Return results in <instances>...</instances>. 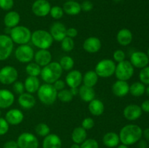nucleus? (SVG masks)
<instances>
[{"mask_svg":"<svg viewBox=\"0 0 149 148\" xmlns=\"http://www.w3.org/2000/svg\"><path fill=\"white\" fill-rule=\"evenodd\" d=\"M119 136L122 144L129 146L141 140L143 136V130L138 125L128 124L122 128Z\"/></svg>","mask_w":149,"mask_h":148,"instance_id":"f257e3e1","label":"nucleus"},{"mask_svg":"<svg viewBox=\"0 0 149 148\" xmlns=\"http://www.w3.org/2000/svg\"><path fill=\"white\" fill-rule=\"evenodd\" d=\"M63 71L59 62H51L41 71V78L46 84H52L57 80L60 79L63 74Z\"/></svg>","mask_w":149,"mask_h":148,"instance_id":"f03ea898","label":"nucleus"},{"mask_svg":"<svg viewBox=\"0 0 149 148\" xmlns=\"http://www.w3.org/2000/svg\"><path fill=\"white\" fill-rule=\"evenodd\" d=\"M32 44L39 49H48L53 44V39L49 32L45 30H36L31 33Z\"/></svg>","mask_w":149,"mask_h":148,"instance_id":"7ed1b4c3","label":"nucleus"},{"mask_svg":"<svg viewBox=\"0 0 149 148\" xmlns=\"http://www.w3.org/2000/svg\"><path fill=\"white\" fill-rule=\"evenodd\" d=\"M37 96L39 101L42 104L51 105L55 103L58 98V91L55 89L52 84L45 83L39 86L37 91Z\"/></svg>","mask_w":149,"mask_h":148,"instance_id":"20e7f679","label":"nucleus"},{"mask_svg":"<svg viewBox=\"0 0 149 148\" xmlns=\"http://www.w3.org/2000/svg\"><path fill=\"white\" fill-rule=\"evenodd\" d=\"M31 31L24 26H17L10 29V38L14 43L19 45L27 44L31 39Z\"/></svg>","mask_w":149,"mask_h":148,"instance_id":"39448f33","label":"nucleus"},{"mask_svg":"<svg viewBox=\"0 0 149 148\" xmlns=\"http://www.w3.org/2000/svg\"><path fill=\"white\" fill-rule=\"evenodd\" d=\"M116 63L110 59H103L99 61L95 65V71L101 78H109L114 75L116 70Z\"/></svg>","mask_w":149,"mask_h":148,"instance_id":"423d86ee","label":"nucleus"},{"mask_svg":"<svg viewBox=\"0 0 149 148\" xmlns=\"http://www.w3.org/2000/svg\"><path fill=\"white\" fill-rule=\"evenodd\" d=\"M115 75L118 80L127 81L130 79L134 74V67L128 60H124L116 65Z\"/></svg>","mask_w":149,"mask_h":148,"instance_id":"0eeeda50","label":"nucleus"},{"mask_svg":"<svg viewBox=\"0 0 149 148\" xmlns=\"http://www.w3.org/2000/svg\"><path fill=\"white\" fill-rule=\"evenodd\" d=\"M18 72L15 67L6 65L0 69V83L4 85H10L17 81Z\"/></svg>","mask_w":149,"mask_h":148,"instance_id":"6e6552de","label":"nucleus"},{"mask_svg":"<svg viewBox=\"0 0 149 148\" xmlns=\"http://www.w3.org/2000/svg\"><path fill=\"white\" fill-rule=\"evenodd\" d=\"M14 48V42L10 36L0 35V61L6 60L10 57Z\"/></svg>","mask_w":149,"mask_h":148,"instance_id":"1a4fd4ad","label":"nucleus"},{"mask_svg":"<svg viewBox=\"0 0 149 148\" xmlns=\"http://www.w3.org/2000/svg\"><path fill=\"white\" fill-rule=\"evenodd\" d=\"M15 58L22 63L31 62L34 57V52L33 48L28 44L20 45L15 52Z\"/></svg>","mask_w":149,"mask_h":148,"instance_id":"9d476101","label":"nucleus"},{"mask_svg":"<svg viewBox=\"0 0 149 148\" xmlns=\"http://www.w3.org/2000/svg\"><path fill=\"white\" fill-rule=\"evenodd\" d=\"M18 148H38L39 140L37 137L30 132H23L17 139Z\"/></svg>","mask_w":149,"mask_h":148,"instance_id":"9b49d317","label":"nucleus"},{"mask_svg":"<svg viewBox=\"0 0 149 148\" xmlns=\"http://www.w3.org/2000/svg\"><path fill=\"white\" fill-rule=\"evenodd\" d=\"M51 5L47 0H36L31 7L32 12L37 17H43L49 14Z\"/></svg>","mask_w":149,"mask_h":148,"instance_id":"f8f14e48","label":"nucleus"},{"mask_svg":"<svg viewBox=\"0 0 149 148\" xmlns=\"http://www.w3.org/2000/svg\"><path fill=\"white\" fill-rule=\"evenodd\" d=\"M130 62L133 65V67L142 69L148 65L149 63V58L147 54L141 51H137V52H134L131 55Z\"/></svg>","mask_w":149,"mask_h":148,"instance_id":"ddd939ff","label":"nucleus"},{"mask_svg":"<svg viewBox=\"0 0 149 148\" xmlns=\"http://www.w3.org/2000/svg\"><path fill=\"white\" fill-rule=\"evenodd\" d=\"M67 28L64 24L61 22H55L49 28V33L53 40L61 42L66 36Z\"/></svg>","mask_w":149,"mask_h":148,"instance_id":"4468645a","label":"nucleus"},{"mask_svg":"<svg viewBox=\"0 0 149 148\" xmlns=\"http://www.w3.org/2000/svg\"><path fill=\"white\" fill-rule=\"evenodd\" d=\"M83 75L79 71L71 70L65 76V84L70 88H79L82 83Z\"/></svg>","mask_w":149,"mask_h":148,"instance_id":"2eb2a0df","label":"nucleus"},{"mask_svg":"<svg viewBox=\"0 0 149 148\" xmlns=\"http://www.w3.org/2000/svg\"><path fill=\"white\" fill-rule=\"evenodd\" d=\"M102 43L100 39L95 36H90L86 39L83 43V49L88 53H97L101 49Z\"/></svg>","mask_w":149,"mask_h":148,"instance_id":"dca6fc26","label":"nucleus"},{"mask_svg":"<svg viewBox=\"0 0 149 148\" xmlns=\"http://www.w3.org/2000/svg\"><path fill=\"white\" fill-rule=\"evenodd\" d=\"M142 110L138 104H129L123 110L124 117L128 120H135L142 115Z\"/></svg>","mask_w":149,"mask_h":148,"instance_id":"f3484780","label":"nucleus"},{"mask_svg":"<svg viewBox=\"0 0 149 148\" xmlns=\"http://www.w3.org/2000/svg\"><path fill=\"white\" fill-rule=\"evenodd\" d=\"M35 62L40 67H45L52 62V54L48 49H39L34 54Z\"/></svg>","mask_w":149,"mask_h":148,"instance_id":"a211bd4d","label":"nucleus"},{"mask_svg":"<svg viewBox=\"0 0 149 148\" xmlns=\"http://www.w3.org/2000/svg\"><path fill=\"white\" fill-rule=\"evenodd\" d=\"M5 119L10 125L15 126L23 122L24 115L21 110L18 109H11L8 110L5 115Z\"/></svg>","mask_w":149,"mask_h":148,"instance_id":"6ab92c4d","label":"nucleus"},{"mask_svg":"<svg viewBox=\"0 0 149 148\" xmlns=\"http://www.w3.org/2000/svg\"><path fill=\"white\" fill-rule=\"evenodd\" d=\"M112 92L115 96L123 97L126 96L130 91V85L126 81L117 80L112 85Z\"/></svg>","mask_w":149,"mask_h":148,"instance_id":"aec40b11","label":"nucleus"},{"mask_svg":"<svg viewBox=\"0 0 149 148\" xmlns=\"http://www.w3.org/2000/svg\"><path fill=\"white\" fill-rule=\"evenodd\" d=\"M18 104L22 108L25 110H31L36 105V99L32 94L28 92H23L19 95L17 99Z\"/></svg>","mask_w":149,"mask_h":148,"instance_id":"412c9836","label":"nucleus"},{"mask_svg":"<svg viewBox=\"0 0 149 148\" xmlns=\"http://www.w3.org/2000/svg\"><path fill=\"white\" fill-rule=\"evenodd\" d=\"M15 102V96L10 90L0 89V109H6L11 107Z\"/></svg>","mask_w":149,"mask_h":148,"instance_id":"4be33fe9","label":"nucleus"},{"mask_svg":"<svg viewBox=\"0 0 149 148\" xmlns=\"http://www.w3.org/2000/svg\"><path fill=\"white\" fill-rule=\"evenodd\" d=\"M62 140L58 135L49 133L45 136L42 142V148H61Z\"/></svg>","mask_w":149,"mask_h":148,"instance_id":"5701e85b","label":"nucleus"},{"mask_svg":"<svg viewBox=\"0 0 149 148\" xmlns=\"http://www.w3.org/2000/svg\"><path fill=\"white\" fill-rule=\"evenodd\" d=\"M132 39L133 36L132 32L127 28L121 29L116 34V40L121 46H128L132 41Z\"/></svg>","mask_w":149,"mask_h":148,"instance_id":"b1692460","label":"nucleus"},{"mask_svg":"<svg viewBox=\"0 0 149 148\" xmlns=\"http://www.w3.org/2000/svg\"><path fill=\"white\" fill-rule=\"evenodd\" d=\"M20 20V16L18 12L15 11H9L4 17V26L7 28H13L18 26Z\"/></svg>","mask_w":149,"mask_h":148,"instance_id":"393cba45","label":"nucleus"},{"mask_svg":"<svg viewBox=\"0 0 149 148\" xmlns=\"http://www.w3.org/2000/svg\"><path fill=\"white\" fill-rule=\"evenodd\" d=\"M88 110L94 116H100L105 110V106L103 102L98 99H94L89 102Z\"/></svg>","mask_w":149,"mask_h":148,"instance_id":"a878e982","label":"nucleus"},{"mask_svg":"<svg viewBox=\"0 0 149 148\" xmlns=\"http://www.w3.org/2000/svg\"><path fill=\"white\" fill-rule=\"evenodd\" d=\"M23 84H24L25 90L30 94L37 92L40 86V81L38 77L28 76Z\"/></svg>","mask_w":149,"mask_h":148,"instance_id":"bb28decb","label":"nucleus"},{"mask_svg":"<svg viewBox=\"0 0 149 148\" xmlns=\"http://www.w3.org/2000/svg\"><path fill=\"white\" fill-rule=\"evenodd\" d=\"M120 139L119 134L113 131L105 133L103 137V143L105 146L109 148L117 147L119 145Z\"/></svg>","mask_w":149,"mask_h":148,"instance_id":"cd10ccee","label":"nucleus"},{"mask_svg":"<svg viewBox=\"0 0 149 148\" xmlns=\"http://www.w3.org/2000/svg\"><path fill=\"white\" fill-rule=\"evenodd\" d=\"M79 95L84 102H90L95 97V91L93 87L82 85L79 88Z\"/></svg>","mask_w":149,"mask_h":148,"instance_id":"c85d7f7f","label":"nucleus"},{"mask_svg":"<svg viewBox=\"0 0 149 148\" xmlns=\"http://www.w3.org/2000/svg\"><path fill=\"white\" fill-rule=\"evenodd\" d=\"M63 10L68 15H77L81 11V4L76 1H67L63 6Z\"/></svg>","mask_w":149,"mask_h":148,"instance_id":"c756f323","label":"nucleus"},{"mask_svg":"<svg viewBox=\"0 0 149 148\" xmlns=\"http://www.w3.org/2000/svg\"><path fill=\"white\" fill-rule=\"evenodd\" d=\"M87 133L85 129L81 126L75 128L71 133V139L74 143L81 145L86 139H87Z\"/></svg>","mask_w":149,"mask_h":148,"instance_id":"7c9ffc66","label":"nucleus"},{"mask_svg":"<svg viewBox=\"0 0 149 148\" xmlns=\"http://www.w3.org/2000/svg\"><path fill=\"white\" fill-rule=\"evenodd\" d=\"M98 81V75L95 71H89L83 75V85L89 87H94Z\"/></svg>","mask_w":149,"mask_h":148,"instance_id":"2f4dec72","label":"nucleus"},{"mask_svg":"<svg viewBox=\"0 0 149 148\" xmlns=\"http://www.w3.org/2000/svg\"><path fill=\"white\" fill-rule=\"evenodd\" d=\"M146 92L145 84L141 82H135L130 86V91L134 97H141Z\"/></svg>","mask_w":149,"mask_h":148,"instance_id":"473e14b6","label":"nucleus"},{"mask_svg":"<svg viewBox=\"0 0 149 148\" xmlns=\"http://www.w3.org/2000/svg\"><path fill=\"white\" fill-rule=\"evenodd\" d=\"M42 68L36 62H29L26 67V72L29 76L38 77L41 73Z\"/></svg>","mask_w":149,"mask_h":148,"instance_id":"72a5a7b5","label":"nucleus"},{"mask_svg":"<svg viewBox=\"0 0 149 148\" xmlns=\"http://www.w3.org/2000/svg\"><path fill=\"white\" fill-rule=\"evenodd\" d=\"M59 64L63 71H70L74 68V60L71 57L66 55V56H64L61 58Z\"/></svg>","mask_w":149,"mask_h":148,"instance_id":"f704fd0d","label":"nucleus"},{"mask_svg":"<svg viewBox=\"0 0 149 148\" xmlns=\"http://www.w3.org/2000/svg\"><path fill=\"white\" fill-rule=\"evenodd\" d=\"M61 48L63 51L66 52H71L74 49L75 43L72 38H70L68 36H65L62 41H61Z\"/></svg>","mask_w":149,"mask_h":148,"instance_id":"c9c22d12","label":"nucleus"},{"mask_svg":"<svg viewBox=\"0 0 149 148\" xmlns=\"http://www.w3.org/2000/svg\"><path fill=\"white\" fill-rule=\"evenodd\" d=\"M35 131L39 136L45 137L50 133V128L47 124L45 123H40L37 124L35 128Z\"/></svg>","mask_w":149,"mask_h":148,"instance_id":"e433bc0d","label":"nucleus"},{"mask_svg":"<svg viewBox=\"0 0 149 148\" xmlns=\"http://www.w3.org/2000/svg\"><path fill=\"white\" fill-rule=\"evenodd\" d=\"M57 97H58L60 101L63 102H71L73 100L74 96L71 94L70 89H64L58 91Z\"/></svg>","mask_w":149,"mask_h":148,"instance_id":"4c0bfd02","label":"nucleus"},{"mask_svg":"<svg viewBox=\"0 0 149 148\" xmlns=\"http://www.w3.org/2000/svg\"><path fill=\"white\" fill-rule=\"evenodd\" d=\"M49 15L52 18L55 19V20H59L63 17L64 12L62 7L60 6H54V7H51Z\"/></svg>","mask_w":149,"mask_h":148,"instance_id":"58836bf2","label":"nucleus"},{"mask_svg":"<svg viewBox=\"0 0 149 148\" xmlns=\"http://www.w3.org/2000/svg\"><path fill=\"white\" fill-rule=\"evenodd\" d=\"M139 78L141 83L149 85V66H146L141 69L139 73Z\"/></svg>","mask_w":149,"mask_h":148,"instance_id":"ea45409f","label":"nucleus"},{"mask_svg":"<svg viewBox=\"0 0 149 148\" xmlns=\"http://www.w3.org/2000/svg\"><path fill=\"white\" fill-rule=\"evenodd\" d=\"M81 148H99L98 142L95 139H86L80 145Z\"/></svg>","mask_w":149,"mask_h":148,"instance_id":"a19ab883","label":"nucleus"},{"mask_svg":"<svg viewBox=\"0 0 149 148\" xmlns=\"http://www.w3.org/2000/svg\"><path fill=\"white\" fill-rule=\"evenodd\" d=\"M125 57H126V55L122 49H117V50L114 51L113 54V61L118 62V63L125 60Z\"/></svg>","mask_w":149,"mask_h":148,"instance_id":"79ce46f5","label":"nucleus"},{"mask_svg":"<svg viewBox=\"0 0 149 148\" xmlns=\"http://www.w3.org/2000/svg\"><path fill=\"white\" fill-rule=\"evenodd\" d=\"M10 129V124L5 118L0 117V136L6 134Z\"/></svg>","mask_w":149,"mask_h":148,"instance_id":"37998d69","label":"nucleus"},{"mask_svg":"<svg viewBox=\"0 0 149 148\" xmlns=\"http://www.w3.org/2000/svg\"><path fill=\"white\" fill-rule=\"evenodd\" d=\"M95 126V122L92 118L87 117L85 118L84 120L81 122V127L84 128L86 131L90 130V129H93Z\"/></svg>","mask_w":149,"mask_h":148,"instance_id":"c03bdc74","label":"nucleus"},{"mask_svg":"<svg viewBox=\"0 0 149 148\" xmlns=\"http://www.w3.org/2000/svg\"><path fill=\"white\" fill-rule=\"evenodd\" d=\"M14 6V0H0V8L5 11L10 10Z\"/></svg>","mask_w":149,"mask_h":148,"instance_id":"a18cd8bd","label":"nucleus"},{"mask_svg":"<svg viewBox=\"0 0 149 148\" xmlns=\"http://www.w3.org/2000/svg\"><path fill=\"white\" fill-rule=\"evenodd\" d=\"M13 90H14L16 94H21L24 92L25 91V86H24V84L20 81H16L13 84Z\"/></svg>","mask_w":149,"mask_h":148,"instance_id":"49530a36","label":"nucleus"},{"mask_svg":"<svg viewBox=\"0 0 149 148\" xmlns=\"http://www.w3.org/2000/svg\"><path fill=\"white\" fill-rule=\"evenodd\" d=\"M93 4L89 0L84 1L81 4V9L84 12H90L93 10Z\"/></svg>","mask_w":149,"mask_h":148,"instance_id":"de8ad7c7","label":"nucleus"},{"mask_svg":"<svg viewBox=\"0 0 149 148\" xmlns=\"http://www.w3.org/2000/svg\"><path fill=\"white\" fill-rule=\"evenodd\" d=\"M52 85H53V86L55 87V89L57 90V91H61V90H63L65 89V82L63 81V80L58 79L55 82H54L53 84H52Z\"/></svg>","mask_w":149,"mask_h":148,"instance_id":"09e8293b","label":"nucleus"},{"mask_svg":"<svg viewBox=\"0 0 149 148\" xmlns=\"http://www.w3.org/2000/svg\"><path fill=\"white\" fill-rule=\"evenodd\" d=\"M78 35V30L75 28H69L66 30V36L70 38H75Z\"/></svg>","mask_w":149,"mask_h":148,"instance_id":"8fccbe9b","label":"nucleus"},{"mask_svg":"<svg viewBox=\"0 0 149 148\" xmlns=\"http://www.w3.org/2000/svg\"><path fill=\"white\" fill-rule=\"evenodd\" d=\"M3 148H18V145L16 141L9 140L4 144Z\"/></svg>","mask_w":149,"mask_h":148,"instance_id":"3c124183","label":"nucleus"},{"mask_svg":"<svg viewBox=\"0 0 149 148\" xmlns=\"http://www.w3.org/2000/svg\"><path fill=\"white\" fill-rule=\"evenodd\" d=\"M142 111L146 112V113H149V100H145L142 103L141 106Z\"/></svg>","mask_w":149,"mask_h":148,"instance_id":"603ef678","label":"nucleus"},{"mask_svg":"<svg viewBox=\"0 0 149 148\" xmlns=\"http://www.w3.org/2000/svg\"><path fill=\"white\" fill-rule=\"evenodd\" d=\"M143 135L144 137H145V139H146L147 141H149V128L146 129L145 130L143 131Z\"/></svg>","mask_w":149,"mask_h":148,"instance_id":"864d4df0","label":"nucleus"},{"mask_svg":"<svg viewBox=\"0 0 149 148\" xmlns=\"http://www.w3.org/2000/svg\"><path fill=\"white\" fill-rule=\"evenodd\" d=\"M70 91H71L73 96H76L79 94V88H70Z\"/></svg>","mask_w":149,"mask_h":148,"instance_id":"5fc2aeb1","label":"nucleus"},{"mask_svg":"<svg viewBox=\"0 0 149 148\" xmlns=\"http://www.w3.org/2000/svg\"><path fill=\"white\" fill-rule=\"evenodd\" d=\"M139 147L140 148H146L147 147V143L146 141L144 140H141L139 142Z\"/></svg>","mask_w":149,"mask_h":148,"instance_id":"6e6d98bb","label":"nucleus"},{"mask_svg":"<svg viewBox=\"0 0 149 148\" xmlns=\"http://www.w3.org/2000/svg\"><path fill=\"white\" fill-rule=\"evenodd\" d=\"M71 148H81V147H80V145H79V144L74 143L71 146Z\"/></svg>","mask_w":149,"mask_h":148,"instance_id":"4d7b16f0","label":"nucleus"},{"mask_svg":"<svg viewBox=\"0 0 149 148\" xmlns=\"http://www.w3.org/2000/svg\"><path fill=\"white\" fill-rule=\"evenodd\" d=\"M117 148H129L127 145H125L124 144H122V145H119L117 146Z\"/></svg>","mask_w":149,"mask_h":148,"instance_id":"13d9d810","label":"nucleus"},{"mask_svg":"<svg viewBox=\"0 0 149 148\" xmlns=\"http://www.w3.org/2000/svg\"><path fill=\"white\" fill-rule=\"evenodd\" d=\"M146 92L147 95L149 97V85L147 86V88H146Z\"/></svg>","mask_w":149,"mask_h":148,"instance_id":"bf43d9fd","label":"nucleus"},{"mask_svg":"<svg viewBox=\"0 0 149 148\" xmlns=\"http://www.w3.org/2000/svg\"><path fill=\"white\" fill-rule=\"evenodd\" d=\"M114 1H116V2H119V1H121L122 0H113Z\"/></svg>","mask_w":149,"mask_h":148,"instance_id":"052dcab7","label":"nucleus"},{"mask_svg":"<svg viewBox=\"0 0 149 148\" xmlns=\"http://www.w3.org/2000/svg\"><path fill=\"white\" fill-rule=\"evenodd\" d=\"M147 55H148V58H149V49H148V52H147Z\"/></svg>","mask_w":149,"mask_h":148,"instance_id":"680f3d73","label":"nucleus"},{"mask_svg":"<svg viewBox=\"0 0 149 148\" xmlns=\"http://www.w3.org/2000/svg\"><path fill=\"white\" fill-rule=\"evenodd\" d=\"M1 109H0V117H1Z\"/></svg>","mask_w":149,"mask_h":148,"instance_id":"e2e57ef3","label":"nucleus"},{"mask_svg":"<svg viewBox=\"0 0 149 148\" xmlns=\"http://www.w3.org/2000/svg\"><path fill=\"white\" fill-rule=\"evenodd\" d=\"M68 1H76V0H68Z\"/></svg>","mask_w":149,"mask_h":148,"instance_id":"0e129e2a","label":"nucleus"}]
</instances>
